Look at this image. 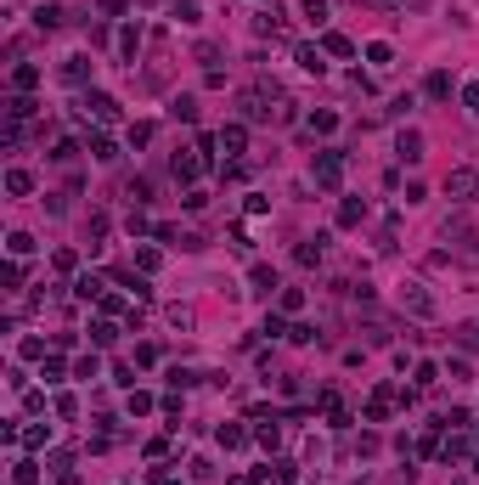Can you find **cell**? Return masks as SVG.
I'll use <instances>...</instances> for the list:
<instances>
[{
  "label": "cell",
  "mask_w": 479,
  "mask_h": 485,
  "mask_svg": "<svg viewBox=\"0 0 479 485\" xmlns=\"http://www.w3.org/2000/svg\"><path fill=\"white\" fill-rule=\"evenodd\" d=\"M248 282H254V294H271V288H276V271H271V265H254Z\"/></svg>",
  "instance_id": "20"
},
{
  "label": "cell",
  "mask_w": 479,
  "mask_h": 485,
  "mask_svg": "<svg viewBox=\"0 0 479 485\" xmlns=\"http://www.w3.org/2000/svg\"><path fill=\"white\" fill-rule=\"evenodd\" d=\"M23 440H28V446H51V423H34V429H23Z\"/></svg>",
  "instance_id": "30"
},
{
  "label": "cell",
  "mask_w": 479,
  "mask_h": 485,
  "mask_svg": "<svg viewBox=\"0 0 479 485\" xmlns=\"http://www.w3.org/2000/svg\"><path fill=\"white\" fill-rule=\"evenodd\" d=\"M451 485H463V480H451Z\"/></svg>",
  "instance_id": "39"
},
{
  "label": "cell",
  "mask_w": 479,
  "mask_h": 485,
  "mask_svg": "<svg viewBox=\"0 0 479 485\" xmlns=\"http://www.w3.org/2000/svg\"><path fill=\"white\" fill-rule=\"evenodd\" d=\"M446 198H479V164H463L446 175Z\"/></svg>",
  "instance_id": "5"
},
{
  "label": "cell",
  "mask_w": 479,
  "mask_h": 485,
  "mask_svg": "<svg viewBox=\"0 0 479 485\" xmlns=\"http://www.w3.org/2000/svg\"><path fill=\"white\" fill-rule=\"evenodd\" d=\"M130 412L141 417V412H153V395H141V390H130Z\"/></svg>",
  "instance_id": "35"
},
{
  "label": "cell",
  "mask_w": 479,
  "mask_h": 485,
  "mask_svg": "<svg viewBox=\"0 0 479 485\" xmlns=\"http://www.w3.org/2000/svg\"><path fill=\"white\" fill-rule=\"evenodd\" d=\"M74 294H80V299H102L107 288H102V277H80V282H74Z\"/></svg>",
  "instance_id": "23"
},
{
  "label": "cell",
  "mask_w": 479,
  "mask_h": 485,
  "mask_svg": "<svg viewBox=\"0 0 479 485\" xmlns=\"http://www.w3.org/2000/svg\"><path fill=\"white\" fill-rule=\"evenodd\" d=\"M90 159L113 164V159H119V153H113V142H107V136H90Z\"/></svg>",
  "instance_id": "29"
},
{
  "label": "cell",
  "mask_w": 479,
  "mask_h": 485,
  "mask_svg": "<svg viewBox=\"0 0 479 485\" xmlns=\"http://www.w3.org/2000/svg\"><path fill=\"white\" fill-rule=\"evenodd\" d=\"M311 181H316L321 192H333V186L344 181V159H338V153H316V164H311Z\"/></svg>",
  "instance_id": "4"
},
{
  "label": "cell",
  "mask_w": 479,
  "mask_h": 485,
  "mask_svg": "<svg viewBox=\"0 0 479 485\" xmlns=\"http://www.w3.org/2000/svg\"><path fill=\"white\" fill-rule=\"evenodd\" d=\"M361 215H367V203H355V198L338 203V226H361Z\"/></svg>",
  "instance_id": "19"
},
{
  "label": "cell",
  "mask_w": 479,
  "mask_h": 485,
  "mask_svg": "<svg viewBox=\"0 0 479 485\" xmlns=\"http://www.w3.org/2000/svg\"><path fill=\"white\" fill-rule=\"evenodd\" d=\"M311 130H321V136H333V130H338V119H333V113H316V119H311Z\"/></svg>",
  "instance_id": "33"
},
{
  "label": "cell",
  "mask_w": 479,
  "mask_h": 485,
  "mask_svg": "<svg viewBox=\"0 0 479 485\" xmlns=\"http://www.w3.org/2000/svg\"><path fill=\"white\" fill-rule=\"evenodd\" d=\"M423 90H429L434 102H446V96H451V74H440V68H434V74L423 80Z\"/></svg>",
  "instance_id": "16"
},
{
  "label": "cell",
  "mask_w": 479,
  "mask_h": 485,
  "mask_svg": "<svg viewBox=\"0 0 479 485\" xmlns=\"http://www.w3.org/2000/svg\"><path fill=\"white\" fill-rule=\"evenodd\" d=\"M367 57H372L378 68H389V57H395V46H389V40H372V46H367Z\"/></svg>",
  "instance_id": "27"
},
{
  "label": "cell",
  "mask_w": 479,
  "mask_h": 485,
  "mask_svg": "<svg viewBox=\"0 0 479 485\" xmlns=\"http://www.w3.org/2000/svg\"><path fill=\"white\" fill-rule=\"evenodd\" d=\"M63 373H68V361H63V356H45V361H40V378H51V384H57Z\"/></svg>",
  "instance_id": "28"
},
{
  "label": "cell",
  "mask_w": 479,
  "mask_h": 485,
  "mask_svg": "<svg viewBox=\"0 0 479 485\" xmlns=\"http://www.w3.org/2000/svg\"><path fill=\"white\" fill-rule=\"evenodd\" d=\"M305 17L311 23H327V0H305Z\"/></svg>",
  "instance_id": "36"
},
{
  "label": "cell",
  "mask_w": 479,
  "mask_h": 485,
  "mask_svg": "<svg viewBox=\"0 0 479 485\" xmlns=\"http://www.w3.org/2000/svg\"><path fill=\"white\" fill-rule=\"evenodd\" d=\"M321 248H327V238H305L294 248V260H299V265H321Z\"/></svg>",
  "instance_id": "13"
},
{
  "label": "cell",
  "mask_w": 479,
  "mask_h": 485,
  "mask_svg": "<svg viewBox=\"0 0 479 485\" xmlns=\"http://www.w3.org/2000/svg\"><path fill=\"white\" fill-rule=\"evenodd\" d=\"M282 311H288V316L305 311V294H299V288H282Z\"/></svg>",
  "instance_id": "32"
},
{
  "label": "cell",
  "mask_w": 479,
  "mask_h": 485,
  "mask_svg": "<svg viewBox=\"0 0 479 485\" xmlns=\"http://www.w3.org/2000/svg\"><path fill=\"white\" fill-rule=\"evenodd\" d=\"M321 51L327 57H355V40L350 34H321Z\"/></svg>",
  "instance_id": "11"
},
{
  "label": "cell",
  "mask_w": 479,
  "mask_h": 485,
  "mask_svg": "<svg viewBox=\"0 0 479 485\" xmlns=\"http://www.w3.org/2000/svg\"><path fill=\"white\" fill-rule=\"evenodd\" d=\"M90 339H96L102 350H107V344H119V322H96V327H90Z\"/></svg>",
  "instance_id": "24"
},
{
  "label": "cell",
  "mask_w": 479,
  "mask_h": 485,
  "mask_svg": "<svg viewBox=\"0 0 479 485\" xmlns=\"http://www.w3.org/2000/svg\"><path fill=\"white\" fill-rule=\"evenodd\" d=\"M136 46H141V23H124V28H119V51L136 57Z\"/></svg>",
  "instance_id": "18"
},
{
  "label": "cell",
  "mask_w": 479,
  "mask_h": 485,
  "mask_svg": "<svg viewBox=\"0 0 479 485\" xmlns=\"http://www.w3.org/2000/svg\"><path fill=\"white\" fill-rule=\"evenodd\" d=\"M63 80L85 85V80H90V57H68V63H63Z\"/></svg>",
  "instance_id": "15"
},
{
  "label": "cell",
  "mask_w": 479,
  "mask_h": 485,
  "mask_svg": "<svg viewBox=\"0 0 479 485\" xmlns=\"http://www.w3.org/2000/svg\"><path fill=\"white\" fill-rule=\"evenodd\" d=\"M169 169H175V181H198V175H203V159H192V153L181 147V153L169 159Z\"/></svg>",
  "instance_id": "9"
},
{
  "label": "cell",
  "mask_w": 479,
  "mask_h": 485,
  "mask_svg": "<svg viewBox=\"0 0 479 485\" xmlns=\"http://www.w3.org/2000/svg\"><path fill=\"white\" fill-rule=\"evenodd\" d=\"M395 147H400V159H406V164H423V136H417V130H400Z\"/></svg>",
  "instance_id": "10"
},
{
  "label": "cell",
  "mask_w": 479,
  "mask_h": 485,
  "mask_svg": "<svg viewBox=\"0 0 479 485\" xmlns=\"http://www.w3.org/2000/svg\"><path fill=\"white\" fill-rule=\"evenodd\" d=\"M6 248H11V260H23V254H34V238H28V232H11Z\"/></svg>",
  "instance_id": "26"
},
{
  "label": "cell",
  "mask_w": 479,
  "mask_h": 485,
  "mask_svg": "<svg viewBox=\"0 0 479 485\" xmlns=\"http://www.w3.org/2000/svg\"><path fill=\"white\" fill-rule=\"evenodd\" d=\"M57 23H68L63 6H40V11H34V28H57Z\"/></svg>",
  "instance_id": "17"
},
{
  "label": "cell",
  "mask_w": 479,
  "mask_h": 485,
  "mask_svg": "<svg viewBox=\"0 0 479 485\" xmlns=\"http://www.w3.org/2000/svg\"><path fill=\"white\" fill-rule=\"evenodd\" d=\"M11 85H17V90H34V85H40V68H34V63H23V68L11 74Z\"/></svg>",
  "instance_id": "25"
},
{
  "label": "cell",
  "mask_w": 479,
  "mask_h": 485,
  "mask_svg": "<svg viewBox=\"0 0 479 485\" xmlns=\"http://www.w3.org/2000/svg\"><path fill=\"white\" fill-rule=\"evenodd\" d=\"M395 305H400V311H411L417 322H434V316H440V305H434V294H429V288H423L417 277H411V282H400V288H395Z\"/></svg>",
  "instance_id": "2"
},
{
  "label": "cell",
  "mask_w": 479,
  "mask_h": 485,
  "mask_svg": "<svg viewBox=\"0 0 479 485\" xmlns=\"http://www.w3.org/2000/svg\"><path fill=\"white\" fill-rule=\"evenodd\" d=\"M446 254H457V260H468V265H479V232L468 226V220H446Z\"/></svg>",
  "instance_id": "3"
},
{
  "label": "cell",
  "mask_w": 479,
  "mask_h": 485,
  "mask_svg": "<svg viewBox=\"0 0 479 485\" xmlns=\"http://www.w3.org/2000/svg\"><path fill=\"white\" fill-rule=\"evenodd\" d=\"M96 373H102V361H96V356H80V361H74V378H96Z\"/></svg>",
  "instance_id": "31"
},
{
  "label": "cell",
  "mask_w": 479,
  "mask_h": 485,
  "mask_svg": "<svg viewBox=\"0 0 479 485\" xmlns=\"http://www.w3.org/2000/svg\"><path fill=\"white\" fill-rule=\"evenodd\" d=\"M367 6H395V0H367Z\"/></svg>",
  "instance_id": "38"
},
{
  "label": "cell",
  "mask_w": 479,
  "mask_h": 485,
  "mask_svg": "<svg viewBox=\"0 0 479 485\" xmlns=\"http://www.w3.org/2000/svg\"><path fill=\"white\" fill-rule=\"evenodd\" d=\"M411 384H417V390H434V384H440V367H434V361H417V378H411Z\"/></svg>",
  "instance_id": "22"
},
{
  "label": "cell",
  "mask_w": 479,
  "mask_h": 485,
  "mask_svg": "<svg viewBox=\"0 0 479 485\" xmlns=\"http://www.w3.org/2000/svg\"><path fill=\"white\" fill-rule=\"evenodd\" d=\"M220 147H226V159H242L248 153V124H220Z\"/></svg>",
  "instance_id": "6"
},
{
  "label": "cell",
  "mask_w": 479,
  "mask_h": 485,
  "mask_svg": "<svg viewBox=\"0 0 479 485\" xmlns=\"http://www.w3.org/2000/svg\"><path fill=\"white\" fill-rule=\"evenodd\" d=\"M294 63H299L305 74H327V63H321V51H316V46H299V51H294Z\"/></svg>",
  "instance_id": "14"
},
{
  "label": "cell",
  "mask_w": 479,
  "mask_h": 485,
  "mask_svg": "<svg viewBox=\"0 0 479 485\" xmlns=\"http://www.w3.org/2000/svg\"><path fill=\"white\" fill-rule=\"evenodd\" d=\"M11 485H40V469L23 457V463H11Z\"/></svg>",
  "instance_id": "21"
},
{
  "label": "cell",
  "mask_w": 479,
  "mask_h": 485,
  "mask_svg": "<svg viewBox=\"0 0 479 485\" xmlns=\"http://www.w3.org/2000/svg\"><path fill=\"white\" fill-rule=\"evenodd\" d=\"M237 107H242V124H271V119H294V102L282 96V85H271V80H254L248 90L237 96Z\"/></svg>",
  "instance_id": "1"
},
{
  "label": "cell",
  "mask_w": 479,
  "mask_h": 485,
  "mask_svg": "<svg viewBox=\"0 0 479 485\" xmlns=\"http://www.w3.org/2000/svg\"><path fill=\"white\" fill-rule=\"evenodd\" d=\"M463 107H468V113H479V85H463Z\"/></svg>",
  "instance_id": "37"
},
{
  "label": "cell",
  "mask_w": 479,
  "mask_h": 485,
  "mask_svg": "<svg viewBox=\"0 0 479 485\" xmlns=\"http://www.w3.org/2000/svg\"><path fill=\"white\" fill-rule=\"evenodd\" d=\"M395 401H400V390H389V384H378V390H372V401H367V423H384Z\"/></svg>",
  "instance_id": "7"
},
{
  "label": "cell",
  "mask_w": 479,
  "mask_h": 485,
  "mask_svg": "<svg viewBox=\"0 0 479 485\" xmlns=\"http://www.w3.org/2000/svg\"><path fill=\"white\" fill-rule=\"evenodd\" d=\"M242 440H248V435H242L237 423H226V429H220V446H242Z\"/></svg>",
  "instance_id": "34"
},
{
  "label": "cell",
  "mask_w": 479,
  "mask_h": 485,
  "mask_svg": "<svg viewBox=\"0 0 479 485\" xmlns=\"http://www.w3.org/2000/svg\"><path fill=\"white\" fill-rule=\"evenodd\" d=\"M6 192H11V198H28V192H34V175H28V169H6Z\"/></svg>",
  "instance_id": "12"
},
{
  "label": "cell",
  "mask_w": 479,
  "mask_h": 485,
  "mask_svg": "<svg viewBox=\"0 0 479 485\" xmlns=\"http://www.w3.org/2000/svg\"><path fill=\"white\" fill-rule=\"evenodd\" d=\"M85 113H96L102 124H113V119H119V102H113L107 90H85Z\"/></svg>",
  "instance_id": "8"
}]
</instances>
